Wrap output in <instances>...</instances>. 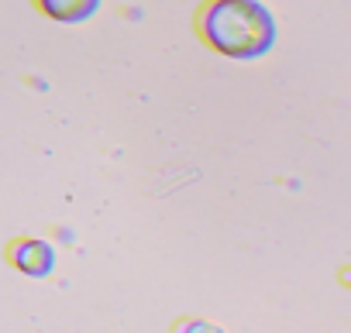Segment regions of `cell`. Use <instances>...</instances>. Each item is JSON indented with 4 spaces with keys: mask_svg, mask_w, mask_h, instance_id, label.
Instances as JSON below:
<instances>
[{
    "mask_svg": "<svg viewBox=\"0 0 351 333\" xmlns=\"http://www.w3.org/2000/svg\"><path fill=\"white\" fill-rule=\"evenodd\" d=\"M200 42L234 62H252L272 52L276 18L262 0H204L197 11Z\"/></svg>",
    "mask_w": 351,
    "mask_h": 333,
    "instance_id": "obj_1",
    "label": "cell"
},
{
    "mask_svg": "<svg viewBox=\"0 0 351 333\" xmlns=\"http://www.w3.org/2000/svg\"><path fill=\"white\" fill-rule=\"evenodd\" d=\"M8 261L28 278H49L56 271V248L42 237H14L8 244Z\"/></svg>",
    "mask_w": 351,
    "mask_h": 333,
    "instance_id": "obj_2",
    "label": "cell"
},
{
    "mask_svg": "<svg viewBox=\"0 0 351 333\" xmlns=\"http://www.w3.org/2000/svg\"><path fill=\"white\" fill-rule=\"evenodd\" d=\"M32 4L56 25H83L100 11L104 0H32Z\"/></svg>",
    "mask_w": 351,
    "mask_h": 333,
    "instance_id": "obj_3",
    "label": "cell"
},
{
    "mask_svg": "<svg viewBox=\"0 0 351 333\" xmlns=\"http://www.w3.org/2000/svg\"><path fill=\"white\" fill-rule=\"evenodd\" d=\"M172 333H224L217 323H210V319H200V316H186V319H180L172 326Z\"/></svg>",
    "mask_w": 351,
    "mask_h": 333,
    "instance_id": "obj_4",
    "label": "cell"
}]
</instances>
